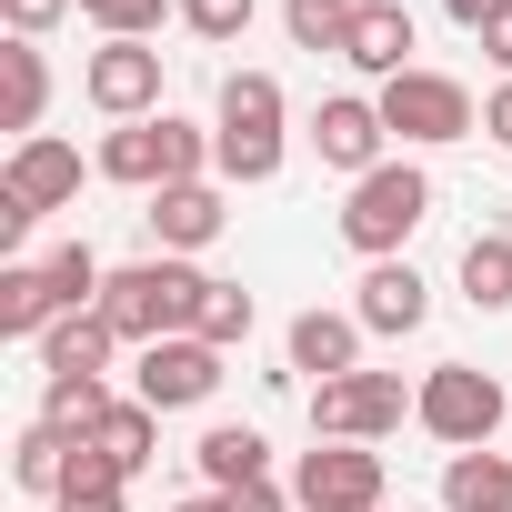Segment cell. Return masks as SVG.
Here are the masks:
<instances>
[{
  "mask_svg": "<svg viewBox=\"0 0 512 512\" xmlns=\"http://www.w3.org/2000/svg\"><path fill=\"white\" fill-rule=\"evenodd\" d=\"M41 111H51V61H41V41H0V121L31 141Z\"/></svg>",
  "mask_w": 512,
  "mask_h": 512,
  "instance_id": "19",
  "label": "cell"
},
{
  "mask_svg": "<svg viewBox=\"0 0 512 512\" xmlns=\"http://www.w3.org/2000/svg\"><path fill=\"white\" fill-rule=\"evenodd\" d=\"M442 11H452V21H462V31L482 41V31H492V11H502V0H442Z\"/></svg>",
  "mask_w": 512,
  "mask_h": 512,
  "instance_id": "36",
  "label": "cell"
},
{
  "mask_svg": "<svg viewBox=\"0 0 512 512\" xmlns=\"http://www.w3.org/2000/svg\"><path fill=\"white\" fill-rule=\"evenodd\" d=\"M81 21L101 41H151L161 21H181V0H81Z\"/></svg>",
  "mask_w": 512,
  "mask_h": 512,
  "instance_id": "28",
  "label": "cell"
},
{
  "mask_svg": "<svg viewBox=\"0 0 512 512\" xmlns=\"http://www.w3.org/2000/svg\"><path fill=\"white\" fill-rule=\"evenodd\" d=\"M442 512H512V462L502 452H452L442 462Z\"/></svg>",
  "mask_w": 512,
  "mask_h": 512,
  "instance_id": "22",
  "label": "cell"
},
{
  "mask_svg": "<svg viewBox=\"0 0 512 512\" xmlns=\"http://www.w3.org/2000/svg\"><path fill=\"white\" fill-rule=\"evenodd\" d=\"M191 462H201V492H241V482H272V442L251 432V422H211V432L191 442Z\"/></svg>",
  "mask_w": 512,
  "mask_h": 512,
  "instance_id": "17",
  "label": "cell"
},
{
  "mask_svg": "<svg viewBox=\"0 0 512 512\" xmlns=\"http://www.w3.org/2000/svg\"><path fill=\"white\" fill-rule=\"evenodd\" d=\"M151 241L171 251V262H191V251H211L221 231H231V201H221V181H171V191H151Z\"/></svg>",
  "mask_w": 512,
  "mask_h": 512,
  "instance_id": "13",
  "label": "cell"
},
{
  "mask_svg": "<svg viewBox=\"0 0 512 512\" xmlns=\"http://www.w3.org/2000/svg\"><path fill=\"white\" fill-rule=\"evenodd\" d=\"M221 502H231V512H302L292 482H241V492H221Z\"/></svg>",
  "mask_w": 512,
  "mask_h": 512,
  "instance_id": "32",
  "label": "cell"
},
{
  "mask_svg": "<svg viewBox=\"0 0 512 512\" xmlns=\"http://www.w3.org/2000/svg\"><path fill=\"white\" fill-rule=\"evenodd\" d=\"M81 11V0H0V21H11V41H41V31H61Z\"/></svg>",
  "mask_w": 512,
  "mask_h": 512,
  "instance_id": "31",
  "label": "cell"
},
{
  "mask_svg": "<svg viewBox=\"0 0 512 512\" xmlns=\"http://www.w3.org/2000/svg\"><path fill=\"white\" fill-rule=\"evenodd\" d=\"M362 342H372V332H362L352 312H322V302H312V312L282 332V362H292L302 382H342V372H362Z\"/></svg>",
  "mask_w": 512,
  "mask_h": 512,
  "instance_id": "15",
  "label": "cell"
},
{
  "mask_svg": "<svg viewBox=\"0 0 512 512\" xmlns=\"http://www.w3.org/2000/svg\"><path fill=\"white\" fill-rule=\"evenodd\" d=\"M422 221H432V171L402 161V151L342 191V241L362 251V262H402V241H412Z\"/></svg>",
  "mask_w": 512,
  "mask_h": 512,
  "instance_id": "4",
  "label": "cell"
},
{
  "mask_svg": "<svg viewBox=\"0 0 512 512\" xmlns=\"http://www.w3.org/2000/svg\"><path fill=\"white\" fill-rule=\"evenodd\" d=\"M292 161V101L272 71H221V101H211V171L231 191H262L282 181Z\"/></svg>",
  "mask_w": 512,
  "mask_h": 512,
  "instance_id": "1",
  "label": "cell"
},
{
  "mask_svg": "<svg viewBox=\"0 0 512 512\" xmlns=\"http://www.w3.org/2000/svg\"><path fill=\"white\" fill-rule=\"evenodd\" d=\"M111 402H121V392H111L101 372H51V382H41V422H61L71 442H91Z\"/></svg>",
  "mask_w": 512,
  "mask_h": 512,
  "instance_id": "23",
  "label": "cell"
},
{
  "mask_svg": "<svg viewBox=\"0 0 512 512\" xmlns=\"http://www.w3.org/2000/svg\"><path fill=\"white\" fill-rule=\"evenodd\" d=\"M402 422H412L402 372H342V382H312V442H392Z\"/></svg>",
  "mask_w": 512,
  "mask_h": 512,
  "instance_id": "8",
  "label": "cell"
},
{
  "mask_svg": "<svg viewBox=\"0 0 512 512\" xmlns=\"http://www.w3.org/2000/svg\"><path fill=\"white\" fill-rule=\"evenodd\" d=\"M71 201H81V151H71V141H51V131L11 141V171H0V251L21 262L31 221H41V211H71Z\"/></svg>",
  "mask_w": 512,
  "mask_h": 512,
  "instance_id": "6",
  "label": "cell"
},
{
  "mask_svg": "<svg viewBox=\"0 0 512 512\" xmlns=\"http://www.w3.org/2000/svg\"><path fill=\"white\" fill-rule=\"evenodd\" d=\"M71 452H81V442H71L61 422H41V412H31V422L11 432V482H21V492H41V502H61V482H71Z\"/></svg>",
  "mask_w": 512,
  "mask_h": 512,
  "instance_id": "18",
  "label": "cell"
},
{
  "mask_svg": "<svg viewBox=\"0 0 512 512\" xmlns=\"http://www.w3.org/2000/svg\"><path fill=\"white\" fill-rule=\"evenodd\" d=\"M51 322H61L51 272H41V262H0V342H41Z\"/></svg>",
  "mask_w": 512,
  "mask_h": 512,
  "instance_id": "20",
  "label": "cell"
},
{
  "mask_svg": "<svg viewBox=\"0 0 512 512\" xmlns=\"http://www.w3.org/2000/svg\"><path fill=\"white\" fill-rule=\"evenodd\" d=\"M201 292H211V272H191V262H171V251H151V262H121V272L101 282V322L121 332V352H151V342L191 332Z\"/></svg>",
  "mask_w": 512,
  "mask_h": 512,
  "instance_id": "2",
  "label": "cell"
},
{
  "mask_svg": "<svg viewBox=\"0 0 512 512\" xmlns=\"http://www.w3.org/2000/svg\"><path fill=\"white\" fill-rule=\"evenodd\" d=\"M251 322H262V302H251L241 282H211V292H201V312H191V332H201L211 352H241V342H251Z\"/></svg>",
  "mask_w": 512,
  "mask_h": 512,
  "instance_id": "25",
  "label": "cell"
},
{
  "mask_svg": "<svg viewBox=\"0 0 512 512\" xmlns=\"http://www.w3.org/2000/svg\"><path fill=\"white\" fill-rule=\"evenodd\" d=\"M352 322H362L372 342H402V332H422V322H432V282H422L412 262H372V272H362V292H352Z\"/></svg>",
  "mask_w": 512,
  "mask_h": 512,
  "instance_id": "14",
  "label": "cell"
},
{
  "mask_svg": "<svg viewBox=\"0 0 512 512\" xmlns=\"http://www.w3.org/2000/svg\"><path fill=\"white\" fill-rule=\"evenodd\" d=\"M251 11H262V0H181V31L211 41V51H231V41L251 31Z\"/></svg>",
  "mask_w": 512,
  "mask_h": 512,
  "instance_id": "30",
  "label": "cell"
},
{
  "mask_svg": "<svg viewBox=\"0 0 512 512\" xmlns=\"http://www.w3.org/2000/svg\"><path fill=\"white\" fill-rule=\"evenodd\" d=\"M382 452L372 442H312L302 462H292V502L302 512H382Z\"/></svg>",
  "mask_w": 512,
  "mask_h": 512,
  "instance_id": "9",
  "label": "cell"
},
{
  "mask_svg": "<svg viewBox=\"0 0 512 512\" xmlns=\"http://www.w3.org/2000/svg\"><path fill=\"white\" fill-rule=\"evenodd\" d=\"M91 442H101L121 472H141V462H151V442H161V412L131 392V402H111V412H101V432H91Z\"/></svg>",
  "mask_w": 512,
  "mask_h": 512,
  "instance_id": "26",
  "label": "cell"
},
{
  "mask_svg": "<svg viewBox=\"0 0 512 512\" xmlns=\"http://www.w3.org/2000/svg\"><path fill=\"white\" fill-rule=\"evenodd\" d=\"M372 101H382V131H392L402 151H442V141H472V131H482V101H472L452 71H402V81H382Z\"/></svg>",
  "mask_w": 512,
  "mask_h": 512,
  "instance_id": "7",
  "label": "cell"
},
{
  "mask_svg": "<svg viewBox=\"0 0 512 512\" xmlns=\"http://www.w3.org/2000/svg\"><path fill=\"white\" fill-rule=\"evenodd\" d=\"M482 51H492V71L512 81V0H502V11H492V31H482Z\"/></svg>",
  "mask_w": 512,
  "mask_h": 512,
  "instance_id": "33",
  "label": "cell"
},
{
  "mask_svg": "<svg viewBox=\"0 0 512 512\" xmlns=\"http://www.w3.org/2000/svg\"><path fill=\"white\" fill-rule=\"evenodd\" d=\"M41 272H51V302H61V312H101V282H111V272H101L91 241H61Z\"/></svg>",
  "mask_w": 512,
  "mask_h": 512,
  "instance_id": "27",
  "label": "cell"
},
{
  "mask_svg": "<svg viewBox=\"0 0 512 512\" xmlns=\"http://www.w3.org/2000/svg\"><path fill=\"white\" fill-rule=\"evenodd\" d=\"M171 512H231V502H221V492H191V502H171Z\"/></svg>",
  "mask_w": 512,
  "mask_h": 512,
  "instance_id": "37",
  "label": "cell"
},
{
  "mask_svg": "<svg viewBox=\"0 0 512 512\" xmlns=\"http://www.w3.org/2000/svg\"><path fill=\"white\" fill-rule=\"evenodd\" d=\"M282 31H292V51H342L352 41V0H282Z\"/></svg>",
  "mask_w": 512,
  "mask_h": 512,
  "instance_id": "29",
  "label": "cell"
},
{
  "mask_svg": "<svg viewBox=\"0 0 512 512\" xmlns=\"http://www.w3.org/2000/svg\"><path fill=\"white\" fill-rule=\"evenodd\" d=\"M312 151H322V171H342V181H362V171H382L392 161V131H382V101H362V91H332L312 121Z\"/></svg>",
  "mask_w": 512,
  "mask_h": 512,
  "instance_id": "12",
  "label": "cell"
},
{
  "mask_svg": "<svg viewBox=\"0 0 512 512\" xmlns=\"http://www.w3.org/2000/svg\"><path fill=\"white\" fill-rule=\"evenodd\" d=\"M81 101H91L101 121H151V111H161V51H151V41H101V51L81 61Z\"/></svg>",
  "mask_w": 512,
  "mask_h": 512,
  "instance_id": "10",
  "label": "cell"
},
{
  "mask_svg": "<svg viewBox=\"0 0 512 512\" xmlns=\"http://www.w3.org/2000/svg\"><path fill=\"white\" fill-rule=\"evenodd\" d=\"M412 41H422V31H412L402 0H352V41H342V61L372 71V81H402V71H422Z\"/></svg>",
  "mask_w": 512,
  "mask_h": 512,
  "instance_id": "16",
  "label": "cell"
},
{
  "mask_svg": "<svg viewBox=\"0 0 512 512\" xmlns=\"http://www.w3.org/2000/svg\"><path fill=\"white\" fill-rule=\"evenodd\" d=\"M91 171H101V181H121V191H171V181H201V171H211V131H201V121H181V111L111 121V131H101V151H91Z\"/></svg>",
  "mask_w": 512,
  "mask_h": 512,
  "instance_id": "3",
  "label": "cell"
},
{
  "mask_svg": "<svg viewBox=\"0 0 512 512\" xmlns=\"http://www.w3.org/2000/svg\"><path fill=\"white\" fill-rule=\"evenodd\" d=\"M51 512H131V492H61Z\"/></svg>",
  "mask_w": 512,
  "mask_h": 512,
  "instance_id": "35",
  "label": "cell"
},
{
  "mask_svg": "<svg viewBox=\"0 0 512 512\" xmlns=\"http://www.w3.org/2000/svg\"><path fill=\"white\" fill-rule=\"evenodd\" d=\"M462 302L472 312H512V231H472L462 241Z\"/></svg>",
  "mask_w": 512,
  "mask_h": 512,
  "instance_id": "24",
  "label": "cell"
},
{
  "mask_svg": "<svg viewBox=\"0 0 512 512\" xmlns=\"http://www.w3.org/2000/svg\"><path fill=\"white\" fill-rule=\"evenodd\" d=\"M111 352H121V332L101 312H61L41 332V372H111Z\"/></svg>",
  "mask_w": 512,
  "mask_h": 512,
  "instance_id": "21",
  "label": "cell"
},
{
  "mask_svg": "<svg viewBox=\"0 0 512 512\" xmlns=\"http://www.w3.org/2000/svg\"><path fill=\"white\" fill-rule=\"evenodd\" d=\"M131 392H141L151 412H201V402L221 392V352H211L201 332H171V342H151V352L131 362Z\"/></svg>",
  "mask_w": 512,
  "mask_h": 512,
  "instance_id": "11",
  "label": "cell"
},
{
  "mask_svg": "<svg viewBox=\"0 0 512 512\" xmlns=\"http://www.w3.org/2000/svg\"><path fill=\"white\" fill-rule=\"evenodd\" d=\"M502 412H512V392H502L482 362H432L422 392H412V422H422L442 452H492Z\"/></svg>",
  "mask_w": 512,
  "mask_h": 512,
  "instance_id": "5",
  "label": "cell"
},
{
  "mask_svg": "<svg viewBox=\"0 0 512 512\" xmlns=\"http://www.w3.org/2000/svg\"><path fill=\"white\" fill-rule=\"evenodd\" d=\"M482 141H502V151H512V81L482 101Z\"/></svg>",
  "mask_w": 512,
  "mask_h": 512,
  "instance_id": "34",
  "label": "cell"
}]
</instances>
